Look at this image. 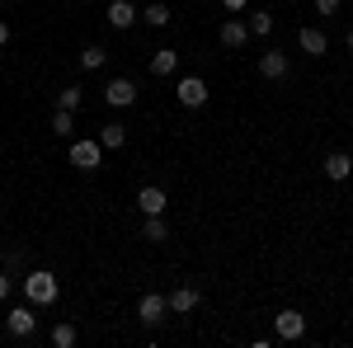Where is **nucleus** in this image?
<instances>
[{"label": "nucleus", "mask_w": 353, "mask_h": 348, "mask_svg": "<svg viewBox=\"0 0 353 348\" xmlns=\"http://www.w3.org/2000/svg\"><path fill=\"white\" fill-rule=\"evenodd\" d=\"M141 19H146L151 28H165V24H170V5H161V0H151V5L141 10Z\"/></svg>", "instance_id": "obj_18"}, {"label": "nucleus", "mask_w": 353, "mask_h": 348, "mask_svg": "<svg viewBox=\"0 0 353 348\" xmlns=\"http://www.w3.org/2000/svg\"><path fill=\"white\" fill-rule=\"evenodd\" d=\"M245 38H250V28L241 19H226L221 24V48H245Z\"/></svg>", "instance_id": "obj_16"}, {"label": "nucleus", "mask_w": 353, "mask_h": 348, "mask_svg": "<svg viewBox=\"0 0 353 348\" xmlns=\"http://www.w3.org/2000/svg\"><path fill=\"white\" fill-rule=\"evenodd\" d=\"M5 43H10V24L0 19V48H5Z\"/></svg>", "instance_id": "obj_27"}, {"label": "nucleus", "mask_w": 353, "mask_h": 348, "mask_svg": "<svg viewBox=\"0 0 353 348\" xmlns=\"http://www.w3.org/2000/svg\"><path fill=\"white\" fill-rule=\"evenodd\" d=\"M123 141H128V127H123V123H109V127H99V146H104V151H118Z\"/></svg>", "instance_id": "obj_17"}, {"label": "nucleus", "mask_w": 353, "mask_h": 348, "mask_svg": "<svg viewBox=\"0 0 353 348\" xmlns=\"http://www.w3.org/2000/svg\"><path fill=\"white\" fill-rule=\"evenodd\" d=\"M165 301H170V311H174V316H189L193 306H198V287H174Z\"/></svg>", "instance_id": "obj_13"}, {"label": "nucleus", "mask_w": 353, "mask_h": 348, "mask_svg": "<svg viewBox=\"0 0 353 348\" xmlns=\"http://www.w3.org/2000/svg\"><path fill=\"white\" fill-rule=\"evenodd\" d=\"M245 28H250L254 38H269V33H273V14H269V10H259V14H250V24H245Z\"/></svg>", "instance_id": "obj_21"}, {"label": "nucleus", "mask_w": 353, "mask_h": 348, "mask_svg": "<svg viewBox=\"0 0 353 348\" xmlns=\"http://www.w3.org/2000/svg\"><path fill=\"white\" fill-rule=\"evenodd\" d=\"M316 14H325V19H334V14H339V0H316Z\"/></svg>", "instance_id": "obj_24"}, {"label": "nucleus", "mask_w": 353, "mask_h": 348, "mask_svg": "<svg viewBox=\"0 0 353 348\" xmlns=\"http://www.w3.org/2000/svg\"><path fill=\"white\" fill-rule=\"evenodd\" d=\"M151 71H156V76H174V71H179V52H174V48H156V52H151Z\"/></svg>", "instance_id": "obj_14"}, {"label": "nucleus", "mask_w": 353, "mask_h": 348, "mask_svg": "<svg viewBox=\"0 0 353 348\" xmlns=\"http://www.w3.org/2000/svg\"><path fill=\"white\" fill-rule=\"evenodd\" d=\"M104 61H109V52H104L99 43H90V48H85V52H81V66H85V71H99Z\"/></svg>", "instance_id": "obj_20"}, {"label": "nucleus", "mask_w": 353, "mask_h": 348, "mask_svg": "<svg viewBox=\"0 0 353 348\" xmlns=\"http://www.w3.org/2000/svg\"><path fill=\"white\" fill-rule=\"evenodd\" d=\"M0 5H5V0H0Z\"/></svg>", "instance_id": "obj_29"}, {"label": "nucleus", "mask_w": 353, "mask_h": 348, "mask_svg": "<svg viewBox=\"0 0 353 348\" xmlns=\"http://www.w3.org/2000/svg\"><path fill=\"white\" fill-rule=\"evenodd\" d=\"M349 52H353V28H349Z\"/></svg>", "instance_id": "obj_28"}, {"label": "nucleus", "mask_w": 353, "mask_h": 348, "mask_svg": "<svg viewBox=\"0 0 353 348\" xmlns=\"http://www.w3.org/2000/svg\"><path fill=\"white\" fill-rule=\"evenodd\" d=\"M137 316H141V325H161L165 316H170V301H165L161 292H146L137 301Z\"/></svg>", "instance_id": "obj_6"}, {"label": "nucleus", "mask_w": 353, "mask_h": 348, "mask_svg": "<svg viewBox=\"0 0 353 348\" xmlns=\"http://www.w3.org/2000/svg\"><path fill=\"white\" fill-rule=\"evenodd\" d=\"M104 104H109V108H128V104H137V85L128 81V76H113V81L104 85Z\"/></svg>", "instance_id": "obj_5"}, {"label": "nucleus", "mask_w": 353, "mask_h": 348, "mask_svg": "<svg viewBox=\"0 0 353 348\" xmlns=\"http://www.w3.org/2000/svg\"><path fill=\"white\" fill-rule=\"evenodd\" d=\"M221 5H226L231 14H241V10H245V5H250V0H221Z\"/></svg>", "instance_id": "obj_25"}, {"label": "nucleus", "mask_w": 353, "mask_h": 348, "mask_svg": "<svg viewBox=\"0 0 353 348\" xmlns=\"http://www.w3.org/2000/svg\"><path fill=\"white\" fill-rule=\"evenodd\" d=\"M259 76L264 81H283L288 76V52H264L259 57Z\"/></svg>", "instance_id": "obj_12"}, {"label": "nucleus", "mask_w": 353, "mask_h": 348, "mask_svg": "<svg viewBox=\"0 0 353 348\" xmlns=\"http://www.w3.org/2000/svg\"><path fill=\"white\" fill-rule=\"evenodd\" d=\"M81 104H85V90H81V85H71V90H61V94H57V108H71V113H76Z\"/></svg>", "instance_id": "obj_22"}, {"label": "nucleus", "mask_w": 353, "mask_h": 348, "mask_svg": "<svg viewBox=\"0 0 353 348\" xmlns=\"http://www.w3.org/2000/svg\"><path fill=\"white\" fill-rule=\"evenodd\" d=\"M273 334L288 339V344H297L301 334H306V316H301V311H278V316H273Z\"/></svg>", "instance_id": "obj_4"}, {"label": "nucleus", "mask_w": 353, "mask_h": 348, "mask_svg": "<svg viewBox=\"0 0 353 348\" xmlns=\"http://www.w3.org/2000/svg\"><path fill=\"white\" fill-rule=\"evenodd\" d=\"M141 240H151V245L170 240V226H165V212H161V216H146V221H141Z\"/></svg>", "instance_id": "obj_15"}, {"label": "nucleus", "mask_w": 353, "mask_h": 348, "mask_svg": "<svg viewBox=\"0 0 353 348\" xmlns=\"http://www.w3.org/2000/svg\"><path fill=\"white\" fill-rule=\"evenodd\" d=\"M71 165L85 170V174H90V170H99V165H104V146H99V136H94V141L76 136V141H71Z\"/></svg>", "instance_id": "obj_2"}, {"label": "nucleus", "mask_w": 353, "mask_h": 348, "mask_svg": "<svg viewBox=\"0 0 353 348\" xmlns=\"http://www.w3.org/2000/svg\"><path fill=\"white\" fill-rule=\"evenodd\" d=\"M174 99L184 108H203L208 104V81H203V76H184V81L174 85Z\"/></svg>", "instance_id": "obj_3"}, {"label": "nucleus", "mask_w": 353, "mask_h": 348, "mask_svg": "<svg viewBox=\"0 0 353 348\" xmlns=\"http://www.w3.org/2000/svg\"><path fill=\"white\" fill-rule=\"evenodd\" d=\"M24 296H28V306H52L57 296H61V287H57V278L48 268H33L24 278Z\"/></svg>", "instance_id": "obj_1"}, {"label": "nucleus", "mask_w": 353, "mask_h": 348, "mask_svg": "<svg viewBox=\"0 0 353 348\" xmlns=\"http://www.w3.org/2000/svg\"><path fill=\"white\" fill-rule=\"evenodd\" d=\"M5 329H10L14 339H28V334L38 329V316H33V306H14V311L5 316Z\"/></svg>", "instance_id": "obj_7"}, {"label": "nucleus", "mask_w": 353, "mask_h": 348, "mask_svg": "<svg viewBox=\"0 0 353 348\" xmlns=\"http://www.w3.org/2000/svg\"><path fill=\"white\" fill-rule=\"evenodd\" d=\"M52 132L57 136H76V113H71V108H57L52 113Z\"/></svg>", "instance_id": "obj_19"}, {"label": "nucleus", "mask_w": 353, "mask_h": 348, "mask_svg": "<svg viewBox=\"0 0 353 348\" xmlns=\"http://www.w3.org/2000/svg\"><path fill=\"white\" fill-rule=\"evenodd\" d=\"M14 292V283H10V278H5V273H0V301H5V296Z\"/></svg>", "instance_id": "obj_26"}, {"label": "nucleus", "mask_w": 353, "mask_h": 348, "mask_svg": "<svg viewBox=\"0 0 353 348\" xmlns=\"http://www.w3.org/2000/svg\"><path fill=\"white\" fill-rule=\"evenodd\" d=\"M137 207H141V216H161L165 207H170V198H165V188L146 184L141 193H137Z\"/></svg>", "instance_id": "obj_9"}, {"label": "nucleus", "mask_w": 353, "mask_h": 348, "mask_svg": "<svg viewBox=\"0 0 353 348\" xmlns=\"http://www.w3.org/2000/svg\"><path fill=\"white\" fill-rule=\"evenodd\" d=\"M349 174H353V156H349V151H330V156H325V179L344 184Z\"/></svg>", "instance_id": "obj_10"}, {"label": "nucleus", "mask_w": 353, "mask_h": 348, "mask_svg": "<svg viewBox=\"0 0 353 348\" xmlns=\"http://www.w3.org/2000/svg\"><path fill=\"white\" fill-rule=\"evenodd\" d=\"M104 19H109L113 28H132L137 19H141V10H137L132 0H109V10H104Z\"/></svg>", "instance_id": "obj_8"}, {"label": "nucleus", "mask_w": 353, "mask_h": 348, "mask_svg": "<svg viewBox=\"0 0 353 348\" xmlns=\"http://www.w3.org/2000/svg\"><path fill=\"white\" fill-rule=\"evenodd\" d=\"M297 43H301V52H306V57H325L330 52V38L321 33V28H301Z\"/></svg>", "instance_id": "obj_11"}, {"label": "nucleus", "mask_w": 353, "mask_h": 348, "mask_svg": "<svg viewBox=\"0 0 353 348\" xmlns=\"http://www.w3.org/2000/svg\"><path fill=\"white\" fill-rule=\"evenodd\" d=\"M71 344H76V325L61 320V325L52 329V348H71Z\"/></svg>", "instance_id": "obj_23"}]
</instances>
